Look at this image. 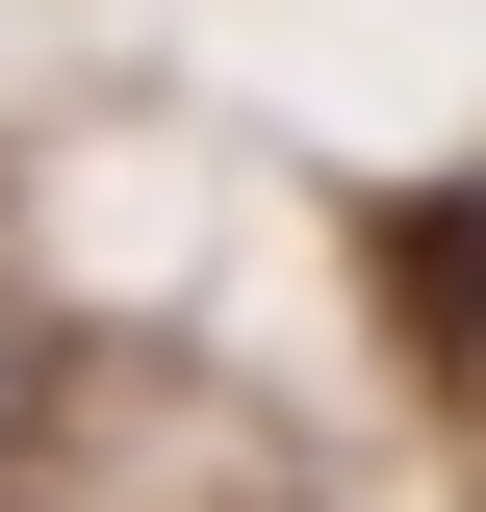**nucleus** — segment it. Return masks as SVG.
Segmentation results:
<instances>
[{
    "label": "nucleus",
    "instance_id": "obj_1",
    "mask_svg": "<svg viewBox=\"0 0 486 512\" xmlns=\"http://www.w3.org/2000/svg\"><path fill=\"white\" fill-rule=\"evenodd\" d=\"M384 308H410L435 384H486V180H410V205H384Z\"/></svg>",
    "mask_w": 486,
    "mask_h": 512
},
{
    "label": "nucleus",
    "instance_id": "obj_2",
    "mask_svg": "<svg viewBox=\"0 0 486 512\" xmlns=\"http://www.w3.org/2000/svg\"><path fill=\"white\" fill-rule=\"evenodd\" d=\"M0 410H26V384H0Z\"/></svg>",
    "mask_w": 486,
    "mask_h": 512
}]
</instances>
